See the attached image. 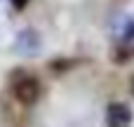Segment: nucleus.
I'll use <instances>...</instances> for the list:
<instances>
[{
	"instance_id": "6",
	"label": "nucleus",
	"mask_w": 134,
	"mask_h": 127,
	"mask_svg": "<svg viewBox=\"0 0 134 127\" xmlns=\"http://www.w3.org/2000/svg\"><path fill=\"white\" fill-rule=\"evenodd\" d=\"M9 2H12V7H14L16 12H21V9H26V7H28V2H31V0H9Z\"/></svg>"
},
{
	"instance_id": "4",
	"label": "nucleus",
	"mask_w": 134,
	"mask_h": 127,
	"mask_svg": "<svg viewBox=\"0 0 134 127\" xmlns=\"http://www.w3.org/2000/svg\"><path fill=\"white\" fill-rule=\"evenodd\" d=\"M134 59V42H115L111 49V61L118 66H125Z\"/></svg>"
},
{
	"instance_id": "1",
	"label": "nucleus",
	"mask_w": 134,
	"mask_h": 127,
	"mask_svg": "<svg viewBox=\"0 0 134 127\" xmlns=\"http://www.w3.org/2000/svg\"><path fill=\"white\" fill-rule=\"evenodd\" d=\"M12 52L24 59H33L42 52V35L35 28H21L12 42Z\"/></svg>"
},
{
	"instance_id": "2",
	"label": "nucleus",
	"mask_w": 134,
	"mask_h": 127,
	"mask_svg": "<svg viewBox=\"0 0 134 127\" xmlns=\"http://www.w3.org/2000/svg\"><path fill=\"white\" fill-rule=\"evenodd\" d=\"M12 94H14V99H16L19 104H24V106H33V104L40 99V94H42L40 80L33 78V75H21V78L14 80V85H12Z\"/></svg>"
},
{
	"instance_id": "5",
	"label": "nucleus",
	"mask_w": 134,
	"mask_h": 127,
	"mask_svg": "<svg viewBox=\"0 0 134 127\" xmlns=\"http://www.w3.org/2000/svg\"><path fill=\"white\" fill-rule=\"evenodd\" d=\"M113 35L118 42H134V16H122L115 24Z\"/></svg>"
},
{
	"instance_id": "3",
	"label": "nucleus",
	"mask_w": 134,
	"mask_h": 127,
	"mask_svg": "<svg viewBox=\"0 0 134 127\" xmlns=\"http://www.w3.org/2000/svg\"><path fill=\"white\" fill-rule=\"evenodd\" d=\"M132 108L127 104H111L106 108V125L108 127H132Z\"/></svg>"
},
{
	"instance_id": "7",
	"label": "nucleus",
	"mask_w": 134,
	"mask_h": 127,
	"mask_svg": "<svg viewBox=\"0 0 134 127\" xmlns=\"http://www.w3.org/2000/svg\"><path fill=\"white\" fill-rule=\"evenodd\" d=\"M130 92H132V97H134V75L130 78Z\"/></svg>"
}]
</instances>
